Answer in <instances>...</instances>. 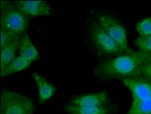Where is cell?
I'll return each instance as SVG.
<instances>
[{"label":"cell","mask_w":151,"mask_h":114,"mask_svg":"<svg viewBox=\"0 0 151 114\" xmlns=\"http://www.w3.org/2000/svg\"><path fill=\"white\" fill-rule=\"evenodd\" d=\"M150 62L151 53L134 50L129 53L119 54L100 63L95 67L93 74L98 79L104 81L135 78Z\"/></svg>","instance_id":"cell-1"},{"label":"cell","mask_w":151,"mask_h":114,"mask_svg":"<svg viewBox=\"0 0 151 114\" xmlns=\"http://www.w3.org/2000/svg\"><path fill=\"white\" fill-rule=\"evenodd\" d=\"M1 26L18 36L25 34L30 26V19L14 2L1 1Z\"/></svg>","instance_id":"cell-2"},{"label":"cell","mask_w":151,"mask_h":114,"mask_svg":"<svg viewBox=\"0 0 151 114\" xmlns=\"http://www.w3.org/2000/svg\"><path fill=\"white\" fill-rule=\"evenodd\" d=\"M1 111L4 114H34L32 100L14 91H3L1 94Z\"/></svg>","instance_id":"cell-3"},{"label":"cell","mask_w":151,"mask_h":114,"mask_svg":"<svg viewBox=\"0 0 151 114\" xmlns=\"http://www.w3.org/2000/svg\"><path fill=\"white\" fill-rule=\"evenodd\" d=\"M98 22L117 43L123 53H129L134 51L128 45L126 30L116 18L109 14H100L98 16Z\"/></svg>","instance_id":"cell-4"},{"label":"cell","mask_w":151,"mask_h":114,"mask_svg":"<svg viewBox=\"0 0 151 114\" xmlns=\"http://www.w3.org/2000/svg\"><path fill=\"white\" fill-rule=\"evenodd\" d=\"M90 29L93 43L100 53L108 56H116L123 53L117 43L109 35L99 22H93Z\"/></svg>","instance_id":"cell-5"},{"label":"cell","mask_w":151,"mask_h":114,"mask_svg":"<svg viewBox=\"0 0 151 114\" xmlns=\"http://www.w3.org/2000/svg\"><path fill=\"white\" fill-rule=\"evenodd\" d=\"M122 81L131 91L133 100H151L150 80L144 77H135Z\"/></svg>","instance_id":"cell-6"},{"label":"cell","mask_w":151,"mask_h":114,"mask_svg":"<svg viewBox=\"0 0 151 114\" xmlns=\"http://www.w3.org/2000/svg\"><path fill=\"white\" fill-rule=\"evenodd\" d=\"M14 2L29 18L49 16L52 12L50 4L43 0H18Z\"/></svg>","instance_id":"cell-7"},{"label":"cell","mask_w":151,"mask_h":114,"mask_svg":"<svg viewBox=\"0 0 151 114\" xmlns=\"http://www.w3.org/2000/svg\"><path fill=\"white\" fill-rule=\"evenodd\" d=\"M109 102V95L106 91L84 94L71 98L70 105L77 107H99L105 106Z\"/></svg>","instance_id":"cell-8"},{"label":"cell","mask_w":151,"mask_h":114,"mask_svg":"<svg viewBox=\"0 0 151 114\" xmlns=\"http://www.w3.org/2000/svg\"><path fill=\"white\" fill-rule=\"evenodd\" d=\"M32 77L38 90V102L39 103H46L54 96L57 89L52 83L49 82L43 75L38 73H33Z\"/></svg>","instance_id":"cell-9"},{"label":"cell","mask_w":151,"mask_h":114,"mask_svg":"<svg viewBox=\"0 0 151 114\" xmlns=\"http://www.w3.org/2000/svg\"><path fill=\"white\" fill-rule=\"evenodd\" d=\"M19 56L33 63L40 58V53L35 45L33 43L30 36L24 34L21 37L19 46Z\"/></svg>","instance_id":"cell-10"},{"label":"cell","mask_w":151,"mask_h":114,"mask_svg":"<svg viewBox=\"0 0 151 114\" xmlns=\"http://www.w3.org/2000/svg\"><path fill=\"white\" fill-rule=\"evenodd\" d=\"M22 37V36H21ZM21 37L12 40L11 43L4 46L1 49V64H0V71L6 68V66L14 60L18 56L17 53L19 52L20 40Z\"/></svg>","instance_id":"cell-11"},{"label":"cell","mask_w":151,"mask_h":114,"mask_svg":"<svg viewBox=\"0 0 151 114\" xmlns=\"http://www.w3.org/2000/svg\"><path fill=\"white\" fill-rule=\"evenodd\" d=\"M31 63L30 61L27 60L24 57L18 55V56L9 63L6 68L1 71V78H5L12 74L18 73L20 71L27 69L30 66Z\"/></svg>","instance_id":"cell-12"},{"label":"cell","mask_w":151,"mask_h":114,"mask_svg":"<svg viewBox=\"0 0 151 114\" xmlns=\"http://www.w3.org/2000/svg\"><path fill=\"white\" fill-rule=\"evenodd\" d=\"M66 112L69 114H110V107L106 106L99 107H77L68 104L65 107Z\"/></svg>","instance_id":"cell-13"},{"label":"cell","mask_w":151,"mask_h":114,"mask_svg":"<svg viewBox=\"0 0 151 114\" xmlns=\"http://www.w3.org/2000/svg\"><path fill=\"white\" fill-rule=\"evenodd\" d=\"M128 114H151V100H133Z\"/></svg>","instance_id":"cell-14"},{"label":"cell","mask_w":151,"mask_h":114,"mask_svg":"<svg viewBox=\"0 0 151 114\" xmlns=\"http://www.w3.org/2000/svg\"><path fill=\"white\" fill-rule=\"evenodd\" d=\"M135 30L141 37L151 36V16L140 20L135 26Z\"/></svg>","instance_id":"cell-15"},{"label":"cell","mask_w":151,"mask_h":114,"mask_svg":"<svg viewBox=\"0 0 151 114\" xmlns=\"http://www.w3.org/2000/svg\"><path fill=\"white\" fill-rule=\"evenodd\" d=\"M135 45L140 51L151 53V36H139L135 40Z\"/></svg>","instance_id":"cell-16"},{"label":"cell","mask_w":151,"mask_h":114,"mask_svg":"<svg viewBox=\"0 0 151 114\" xmlns=\"http://www.w3.org/2000/svg\"><path fill=\"white\" fill-rule=\"evenodd\" d=\"M0 35H1V37H0V38H1V49L3 48L4 46H6L9 43H11L12 41L14 40V39H16L17 38L21 37V36L14 34V33L10 31L8 29L5 28L2 26H1Z\"/></svg>","instance_id":"cell-17"},{"label":"cell","mask_w":151,"mask_h":114,"mask_svg":"<svg viewBox=\"0 0 151 114\" xmlns=\"http://www.w3.org/2000/svg\"><path fill=\"white\" fill-rule=\"evenodd\" d=\"M140 77H144L146 79H149V80L151 81V75H144V76H140Z\"/></svg>","instance_id":"cell-18"}]
</instances>
